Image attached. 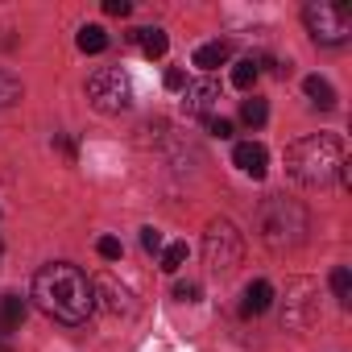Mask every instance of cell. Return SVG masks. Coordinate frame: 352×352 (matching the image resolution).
<instances>
[{
  "instance_id": "6da1fadb",
  "label": "cell",
  "mask_w": 352,
  "mask_h": 352,
  "mask_svg": "<svg viewBox=\"0 0 352 352\" xmlns=\"http://www.w3.org/2000/svg\"><path fill=\"white\" fill-rule=\"evenodd\" d=\"M34 302L58 319V323H87V315L96 311V286L87 282L83 270L67 265V261H50L34 274Z\"/></svg>"
},
{
  "instance_id": "7a4b0ae2",
  "label": "cell",
  "mask_w": 352,
  "mask_h": 352,
  "mask_svg": "<svg viewBox=\"0 0 352 352\" xmlns=\"http://www.w3.org/2000/svg\"><path fill=\"white\" fill-rule=\"evenodd\" d=\"M344 141L331 137V133H315V137H302L286 149V170H290V179L298 187H331L340 183V174H344Z\"/></svg>"
},
{
  "instance_id": "3957f363",
  "label": "cell",
  "mask_w": 352,
  "mask_h": 352,
  "mask_svg": "<svg viewBox=\"0 0 352 352\" xmlns=\"http://www.w3.org/2000/svg\"><path fill=\"white\" fill-rule=\"evenodd\" d=\"M307 232V212L302 204L294 199H282V195H270L261 204V236L270 249H294Z\"/></svg>"
},
{
  "instance_id": "277c9868",
  "label": "cell",
  "mask_w": 352,
  "mask_h": 352,
  "mask_svg": "<svg viewBox=\"0 0 352 352\" xmlns=\"http://www.w3.org/2000/svg\"><path fill=\"white\" fill-rule=\"evenodd\" d=\"M302 25L319 46H344L352 38V9L331 5V0H311L302 5Z\"/></svg>"
},
{
  "instance_id": "5b68a950",
  "label": "cell",
  "mask_w": 352,
  "mask_h": 352,
  "mask_svg": "<svg viewBox=\"0 0 352 352\" xmlns=\"http://www.w3.org/2000/svg\"><path fill=\"white\" fill-rule=\"evenodd\" d=\"M204 257H208L212 274H232V270L241 265V257H245V236L236 232L232 220L216 216V220L208 224V232H204Z\"/></svg>"
},
{
  "instance_id": "8992f818",
  "label": "cell",
  "mask_w": 352,
  "mask_h": 352,
  "mask_svg": "<svg viewBox=\"0 0 352 352\" xmlns=\"http://www.w3.org/2000/svg\"><path fill=\"white\" fill-rule=\"evenodd\" d=\"M87 100H91L96 112H108V116L124 112L133 104V83H129V75L120 67H104V71H96L87 79Z\"/></svg>"
},
{
  "instance_id": "52a82bcc",
  "label": "cell",
  "mask_w": 352,
  "mask_h": 352,
  "mask_svg": "<svg viewBox=\"0 0 352 352\" xmlns=\"http://www.w3.org/2000/svg\"><path fill=\"white\" fill-rule=\"evenodd\" d=\"M290 302H286V311H282V327H290V331H298V327H307V323H315V315H319V302L311 298L315 294V282H307V278H298V282H290Z\"/></svg>"
},
{
  "instance_id": "ba28073f",
  "label": "cell",
  "mask_w": 352,
  "mask_h": 352,
  "mask_svg": "<svg viewBox=\"0 0 352 352\" xmlns=\"http://www.w3.org/2000/svg\"><path fill=\"white\" fill-rule=\"evenodd\" d=\"M232 162L249 174V179H261L265 166H270V153H265V145H257V141H241V145L232 149Z\"/></svg>"
},
{
  "instance_id": "9c48e42d",
  "label": "cell",
  "mask_w": 352,
  "mask_h": 352,
  "mask_svg": "<svg viewBox=\"0 0 352 352\" xmlns=\"http://www.w3.org/2000/svg\"><path fill=\"white\" fill-rule=\"evenodd\" d=\"M220 100V83L216 79H199V83H187V112L195 116H208Z\"/></svg>"
},
{
  "instance_id": "30bf717a",
  "label": "cell",
  "mask_w": 352,
  "mask_h": 352,
  "mask_svg": "<svg viewBox=\"0 0 352 352\" xmlns=\"http://www.w3.org/2000/svg\"><path fill=\"white\" fill-rule=\"evenodd\" d=\"M270 302H274V286H270L265 278H257V282H249V286H245V294H241V315H245V319L265 315V311H270Z\"/></svg>"
},
{
  "instance_id": "8fae6325",
  "label": "cell",
  "mask_w": 352,
  "mask_h": 352,
  "mask_svg": "<svg viewBox=\"0 0 352 352\" xmlns=\"http://www.w3.org/2000/svg\"><path fill=\"white\" fill-rule=\"evenodd\" d=\"M129 42H137L145 58H162V54H166V46H170V38H166L157 25H153V30H133V34H129Z\"/></svg>"
},
{
  "instance_id": "7c38bea8",
  "label": "cell",
  "mask_w": 352,
  "mask_h": 352,
  "mask_svg": "<svg viewBox=\"0 0 352 352\" xmlns=\"http://www.w3.org/2000/svg\"><path fill=\"white\" fill-rule=\"evenodd\" d=\"M25 323V298L21 294H5L0 298V331H17Z\"/></svg>"
},
{
  "instance_id": "4fadbf2b",
  "label": "cell",
  "mask_w": 352,
  "mask_h": 352,
  "mask_svg": "<svg viewBox=\"0 0 352 352\" xmlns=\"http://www.w3.org/2000/svg\"><path fill=\"white\" fill-rule=\"evenodd\" d=\"M302 91H307V100L315 104V108H336V91H331V83L327 79H319V75H307L302 79Z\"/></svg>"
},
{
  "instance_id": "5bb4252c",
  "label": "cell",
  "mask_w": 352,
  "mask_h": 352,
  "mask_svg": "<svg viewBox=\"0 0 352 352\" xmlns=\"http://www.w3.org/2000/svg\"><path fill=\"white\" fill-rule=\"evenodd\" d=\"M228 42H208V46H199L195 50V67H204V71H216V67H224L228 63Z\"/></svg>"
},
{
  "instance_id": "9a60e30c",
  "label": "cell",
  "mask_w": 352,
  "mask_h": 352,
  "mask_svg": "<svg viewBox=\"0 0 352 352\" xmlns=\"http://www.w3.org/2000/svg\"><path fill=\"white\" fill-rule=\"evenodd\" d=\"M91 286H96V294H104V298H108V307H112V311H124V315L133 311V298H129V290H120L116 282L100 278V282H91Z\"/></svg>"
},
{
  "instance_id": "2e32d148",
  "label": "cell",
  "mask_w": 352,
  "mask_h": 352,
  "mask_svg": "<svg viewBox=\"0 0 352 352\" xmlns=\"http://www.w3.org/2000/svg\"><path fill=\"white\" fill-rule=\"evenodd\" d=\"M75 42H79V50H83V54H100V50H108V34H104L100 25H83Z\"/></svg>"
},
{
  "instance_id": "e0dca14e",
  "label": "cell",
  "mask_w": 352,
  "mask_h": 352,
  "mask_svg": "<svg viewBox=\"0 0 352 352\" xmlns=\"http://www.w3.org/2000/svg\"><path fill=\"white\" fill-rule=\"evenodd\" d=\"M257 75H261V63H257V58H241V63L232 67V83H236L241 91H249V87L257 83Z\"/></svg>"
},
{
  "instance_id": "ac0fdd59",
  "label": "cell",
  "mask_w": 352,
  "mask_h": 352,
  "mask_svg": "<svg viewBox=\"0 0 352 352\" xmlns=\"http://www.w3.org/2000/svg\"><path fill=\"white\" fill-rule=\"evenodd\" d=\"M21 96H25L21 79H17V75H9V71H0V108H9V104H17Z\"/></svg>"
},
{
  "instance_id": "d6986e66",
  "label": "cell",
  "mask_w": 352,
  "mask_h": 352,
  "mask_svg": "<svg viewBox=\"0 0 352 352\" xmlns=\"http://www.w3.org/2000/svg\"><path fill=\"white\" fill-rule=\"evenodd\" d=\"M187 253H191V249H187L183 241H179V245H166V249H162V270H166V274H179V270L187 265Z\"/></svg>"
},
{
  "instance_id": "ffe728a7",
  "label": "cell",
  "mask_w": 352,
  "mask_h": 352,
  "mask_svg": "<svg viewBox=\"0 0 352 352\" xmlns=\"http://www.w3.org/2000/svg\"><path fill=\"white\" fill-rule=\"evenodd\" d=\"M331 290H336V298L348 307L352 302V274H348V265H336L331 270Z\"/></svg>"
},
{
  "instance_id": "44dd1931",
  "label": "cell",
  "mask_w": 352,
  "mask_h": 352,
  "mask_svg": "<svg viewBox=\"0 0 352 352\" xmlns=\"http://www.w3.org/2000/svg\"><path fill=\"white\" fill-rule=\"evenodd\" d=\"M241 116H245V124H265V116H270V108H265V100H245L241 104Z\"/></svg>"
},
{
  "instance_id": "7402d4cb",
  "label": "cell",
  "mask_w": 352,
  "mask_h": 352,
  "mask_svg": "<svg viewBox=\"0 0 352 352\" xmlns=\"http://www.w3.org/2000/svg\"><path fill=\"white\" fill-rule=\"evenodd\" d=\"M96 253H100L104 261H120V257H124V245H120L116 236H100V241H96Z\"/></svg>"
},
{
  "instance_id": "603a6c76",
  "label": "cell",
  "mask_w": 352,
  "mask_h": 352,
  "mask_svg": "<svg viewBox=\"0 0 352 352\" xmlns=\"http://www.w3.org/2000/svg\"><path fill=\"white\" fill-rule=\"evenodd\" d=\"M162 83H166V91H183V87H187V75H183V71H179V67H170V71H166V79H162Z\"/></svg>"
},
{
  "instance_id": "cb8c5ba5",
  "label": "cell",
  "mask_w": 352,
  "mask_h": 352,
  "mask_svg": "<svg viewBox=\"0 0 352 352\" xmlns=\"http://www.w3.org/2000/svg\"><path fill=\"white\" fill-rule=\"evenodd\" d=\"M104 13H108V17H129L133 5H129V0H104Z\"/></svg>"
},
{
  "instance_id": "d4e9b609",
  "label": "cell",
  "mask_w": 352,
  "mask_h": 352,
  "mask_svg": "<svg viewBox=\"0 0 352 352\" xmlns=\"http://www.w3.org/2000/svg\"><path fill=\"white\" fill-rule=\"evenodd\" d=\"M208 133H212V137H232V124H228L224 116H208Z\"/></svg>"
},
{
  "instance_id": "484cf974",
  "label": "cell",
  "mask_w": 352,
  "mask_h": 352,
  "mask_svg": "<svg viewBox=\"0 0 352 352\" xmlns=\"http://www.w3.org/2000/svg\"><path fill=\"white\" fill-rule=\"evenodd\" d=\"M141 245H145V253H157L162 249V232L157 228H141Z\"/></svg>"
},
{
  "instance_id": "4316f807",
  "label": "cell",
  "mask_w": 352,
  "mask_h": 352,
  "mask_svg": "<svg viewBox=\"0 0 352 352\" xmlns=\"http://www.w3.org/2000/svg\"><path fill=\"white\" fill-rule=\"evenodd\" d=\"M174 298L195 302V298H199V286H195V282H179V286H174Z\"/></svg>"
}]
</instances>
